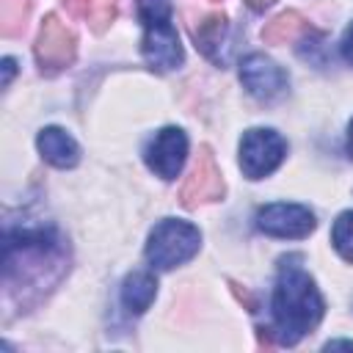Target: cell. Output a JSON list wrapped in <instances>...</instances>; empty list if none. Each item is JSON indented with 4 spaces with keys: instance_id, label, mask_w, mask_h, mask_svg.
<instances>
[{
    "instance_id": "277c9868",
    "label": "cell",
    "mask_w": 353,
    "mask_h": 353,
    "mask_svg": "<svg viewBox=\"0 0 353 353\" xmlns=\"http://www.w3.org/2000/svg\"><path fill=\"white\" fill-rule=\"evenodd\" d=\"M287 157V141L268 127H254L240 138V168L248 179H265Z\"/></svg>"
},
{
    "instance_id": "ba28073f",
    "label": "cell",
    "mask_w": 353,
    "mask_h": 353,
    "mask_svg": "<svg viewBox=\"0 0 353 353\" xmlns=\"http://www.w3.org/2000/svg\"><path fill=\"white\" fill-rule=\"evenodd\" d=\"M146 165L163 176V179H176L185 160H188V135L179 127H163L154 132V138L143 149Z\"/></svg>"
},
{
    "instance_id": "44dd1931",
    "label": "cell",
    "mask_w": 353,
    "mask_h": 353,
    "mask_svg": "<svg viewBox=\"0 0 353 353\" xmlns=\"http://www.w3.org/2000/svg\"><path fill=\"white\" fill-rule=\"evenodd\" d=\"M3 72H6L3 85H8V80H11V74H14V61H11V58H6V61H3Z\"/></svg>"
},
{
    "instance_id": "4fadbf2b",
    "label": "cell",
    "mask_w": 353,
    "mask_h": 353,
    "mask_svg": "<svg viewBox=\"0 0 353 353\" xmlns=\"http://www.w3.org/2000/svg\"><path fill=\"white\" fill-rule=\"evenodd\" d=\"M157 295V279L149 270H132L121 284V303L130 314H143Z\"/></svg>"
},
{
    "instance_id": "7a4b0ae2",
    "label": "cell",
    "mask_w": 353,
    "mask_h": 353,
    "mask_svg": "<svg viewBox=\"0 0 353 353\" xmlns=\"http://www.w3.org/2000/svg\"><path fill=\"white\" fill-rule=\"evenodd\" d=\"M273 325L279 345H295L301 336L317 328L323 320L325 303L314 279L298 265V256L281 259V270L273 287Z\"/></svg>"
},
{
    "instance_id": "9a60e30c",
    "label": "cell",
    "mask_w": 353,
    "mask_h": 353,
    "mask_svg": "<svg viewBox=\"0 0 353 353\" xmlns=\"http://www.w3.org/2000/svg\"><path fill=\"white\" fill-rule=\"evenodd\" d=\"M331 243L336 248V254L347 262H353V210L342 212L336 221H334V229H331Z\"/></svg>"
},
{
    "instance_id": "5bb4252c",
    "label": "cell",
    "mask_w": 353,
    "mask_h": 353,
    "mask_svg": "<svg viewBox=\"0 0 353 353\" xmlns=\"http://www.w3.org/2000/svg\"><path fill=\"white\" fill-rule=\"evenodd\" d=\"M306 28H309V22L298 11H281L279 17H273L262 28V41H268V44H287V41L301 39V33Z\"/></svg>"
},
{
    "instance_id": "8fae6325",
    "label": "cell",
    "mask_w": 353,
    "mask_h": 353,
    "mask_svg": "<svg viewBox=\"0 0 353 353\" xmlns=\"http://www.w3.org/2000/svg\"><path fill=\"white\" fill-rule=\"evenodd\" d=\"M36 146H39L41 157L55 168H72L80 160L77 141L61 127H44L39 132V138H36Z\"/></svg>"
},
{
    "instance_id": "d6986e66",
    "label": "cell",
    "mask_w": 353,
    "mask_h": 353,
    "mask_svg": "<svg viewBox=\"0 0 353 353\" xmlns=\"http://www.w3.org/2000/svg\"><path fill=\"white\" fill-rule=\"evenodd\" d=\"M66 11L72 17H80V19H88V11H91V0H63Z\"/></svg>"
},
{
    "instance_id": "5b68a950",
    "label": "cell",
    "mask_w": 353,
    "mask_h": 353,
    "mask_svg": "<svg viewBox=\"0 0 353 353\" xmlns=\"http://www.w3.org/2000/svg\"><path fill=\"white\" fill-rule=\"evenodd\" d=\"M77 58V39L74 33L55 17H44L41 28H39V39H36V61L41 66V72H61L66 66H72Z\"/></svg>"
},
{
    "instance_id": "ffe728a7",
    "label": "cell",
    "mask_w": 353,
    "mask_h": 353,
    "mask_svg": "<svg viewBox=\"0 0 353 353\" xmlns=\"http://www.w3.org/2000/svg\"><path fill=\"white\" fill-rule=\"evenodd\" d=\"M342 55H345V61L353 63V22L347 25V30L342 36Z\"/></svg>"
},
{
    "instance_id": "ac0fdd59",
    "label": "cell",
    "mask_w": 353,
    "mask_h": 353,
    "mask_svg": "<svg viewBox=\"0 0 353 353\" xmlns=\"http://www.w3.org/2000/svg\"><path fill=\"white\" fill-rule=\"evenodd\" d=\"M116 6L119 0H91V11H88V22L97 33H102L113 19H116Z\"/></svg>"
},
{
    "instance_id": "603a6c76",
    "label": "cell",
    "mask_w": 353,
    "mask_h": 353,
    "mask_svg": "<svg viewBox=\"0 0 353 353\" xmlns=\"http://www.w3.org/2000/svg\"><path fill=\"white\" fill-rule=\"evenodd\" d=\"M331 347H347V350H353V342H345V339H331V342L325 345V350H331Z\"/></svg>"
},
{
    "instance_id": "30bf717a",
    "label": "cell",
    "mask_w": 353,
    "mask_h": 353,
    "mask_svg": "<svg viewBox=\"0 0 353 353\" xmlns=\"http://www.w3.org/2000/svg\"><path fill=\"white\" fill-rule=\"evenodd\" d=\"M240 80L248 88V94H254L256 99H276L287 91V72L270 61L262 52H251L243 63H240Z\"/></svg>"
},
{
    "instance_id": "2e32d148",
    "label": "cell",
    "mask_w": 353,
    "mask_h": 353,
    "mask_svg": "<svg viewBox=\"0 0 353 353\" xmlns=\"http://www.w3.org/2000/svg\"><path fill=\"white\" fill-rule=\"evenodd\" d=\"M28 17V0H3L0 6V30L6 36H17L25 28Z\"/></svg>"
},
{
    "instance_id": "7402d4cb",
    "label": "cell",
    "mask_w": 353,
    "mask_h": 353,
    "mask_svg": "<svg viewBox=\"0 0 353 353\" xmlns=\"http://www.w3.org/2000/svg\"><path fill=\"white\" fill-rule=\"evenodd\" d=\"M273 0H245V6L248 8H254V11H262V8H268Z\"/></svg>"
},
{
    "instance_id": "52a82bcc",
    "label": "cell",
    "mask_w": 353,
    "mask_h": 353,
    "mask_svg": "<svg viewBox=\"0 0 353 353\" xmlns=\"http://www.w3.org/2000/svg\"><path fill=\"white\" fill-rule=\"evenodd\" d=\"M223 196V174L215 163V154L210 146H201L199 149V157L188 174V179L182 182V190H179V201L185 207H199V204H207V201H218Z\"/></svg>"
},
{
    "instance_id": "6da1fadb",
    "label": "cell",
    "mask_w": 353,
    "mask_h": 353,
    "mask_svg": "<svg viewBox=\"0 0 353 353\" xmlns=\"http://www.w3.org/2000/svg\"><path fill=\"white\" fill-rule=\"evenodd\" d=\"M66 268L63 240L52 229H19L6 237L3 281L8 295L19 303L52 290Z\"/></svg>"
},
{
    "instance_id": "8992f818",
    "label": "cell",
    "mask_w": 353,
    "mask_h": 353,
    "mask_svg": "<svg viewBox=\"0 0 353 353\" xmlns=\"http://www.w3.org/2000/svg\"><path fill=\"white\" fill-rule=\"evenodd\" d=\"M314 226H317L314 212L303 204L276 201V204H265L256 212V229L270 234V237L301 240V237H309L314 232Z\"/></svg>"
},
{
    "instance_id": "cb8c5ba5",
    "label": "cell",
    "mask_w": 353,
    "mask_h": 353,
    "mask_svg": "<svg viewBox=\"0 0 353 353\" xmlns=\"http://www.w3.org/2000/svg\"><path fill=\"white\" fill-rule=\"evenodd\" d=\"M347 154L353 157V119H350V124H347Z\"/></svg>"
},
{
    "instance_id": "e0dca14e",
    "label": "cell",
    "mask_w": 353,
    "mask_h": 353,
    "mask_svg": "<svg viewBox=\"0 0 353 353\" xmlns=\"http://www.w3.org/2000/svg\"><path fill=\"white\" fill-rule=\"evenodd\" d=\"M135 8H138V17L143 25L171 19V0H135Z\"/></svg>"
},
{
    "instance_id": "3957f363",
    "label": "cell",
    "mask_w": 353,
    "mask_h": 353,
    "mask_svg": "<svg viewBox=\"0 0 353 353\" xmlns=\"http://www.w3.org/2000/svg\"><path fill=\"white\" fill-rule=\"evenodd\" d=\"M201 245V232L179 218L160 221L146 240V262L154 270H174L176 265L193 259Z\"/></svg>"
},
{
    "instance_id": "9c48e42d",
    "label": "cell",
    "mask_w": 353,
    "mask_h": 353,
    "mask_svg": "<svg viewBox=\"0 0 353 353\" xmlns=\"http://www.w3.org/2000/svg\"><path fill=\"white\" fill-rule=\"evenodd\" d=\"M141 55L154 72H171L182 63L185 52L176 36V28L168 22H154L143 25V41H141Z\"/></svg>"
},
{
    "instance_id": "7c38bea8",
    "label": "cell",
    "mask_w": 353,
    "mask_h": 353,
    "mask_svg": "<svg viewBox=\"0 0 353 353\" xmlns=\"http://www.w3.org/2000/svg\"><path fill=\"white\" fill-rule=\"evenodd\" d=\"M229 22L223 14H210L204 22H199V28L193 30L196 47L215 63H226L229 55Z\"/></svg>"
}]
</instances>
